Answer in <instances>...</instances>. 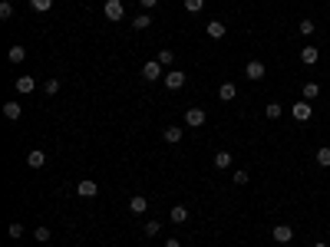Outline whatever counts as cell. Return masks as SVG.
<instances>
[{
  "label": "cell",
  "instance_id": "cell-1",
  "mask_svg": "<svg viewBox=\"0 0 330 247\" xmlns=\"http://www.w3.org/2000/svg\"><path fill=\"white\" fill-rule=\"evenodd\" d=\"M102 13H106V20H122V17H126V3H122V0H106Z\"/></svg>",
  "mask_w": 330,
  "mask_h": 247
},
{
  "label": "cell",
  "instance_id": "cell-2",
  "mask_svg": "<svg viewBox=\"0 0 330 247\" xmlns=\"http://www.w3.org/2000/svg\"><path fill=\"white\" fill-rule=\"evenodd\" d=\"M142 79H149V83L162 79V63H159V60H149V63L142 66Z\"/></svg>",
  "mask_w": 330,
  "mask_h": 247
},
{
  "label": "cell",
  "instance_id": "cell-3",
  "mask_svg": "<svg viewBox=\"0 0 330 247\" xmlns=\"http://www.w3.org/2000/svg\"><path fill=\"white\" fill-rule=\"evenodd\" d=\"M76 194H79V198H96V194H99V185L93 182V178H83V182L76 185Z\"/></svg>",
  "mask_w": 330,
  "mask_h": 247
},
{
  "label": "cell",
  "instance_id": "cell-4",
  "mask_svg": "<svg viewBox=\"0 0 330 247\" xmlns=\"http://www.w3.org/2000/svg\"><path fill=\"white\" fill-rule=\"evenodd\" d=\"M188 76L182 73V69H172V73H165V89H182L185 86Z\"/></svg>",
  "mask_w": 330,
  "mask_h": 247
},
{
  "label": "cell",
  "instance_id": "cell-5",
  "mask_svg": "<svg viewBox=\"0 0 330 247\" xmlns=\"http://www.w3.org/2000/svg\"><path fill=\"white\" fill-rule=\"evenodd\" d=\"M264 73H267V69H264L261 60H251V63L244 66V76H248V79H254V83H258V79H264Z\"/></svg>",
  "mask_w": 330,
  "mask_h": 247
},
{
  "label": "cell",
  "instance_id": "cell-6",
  "mask_svg": "<svg viewBox=\"0 0 330 247\" xmlns=\"http://www.w3.org/2000/svg\"><path fill=\"white\" fill-rule=\"evenodd\" d=\"M129 211L132 215H145V211H149V198H145V194H132L129 198Z\"/></svg>",
  "mask_w": 330,
  "mask_h": 247
},
{
  "label": "cell",
  "instance_id": "cell-7",
  "mask_svg": "<svg viewBox=\"0 0 330 247\" xmlns=\"http://www.w3.org/2000/svg\"><path fill=\"white\" fill-rule=\"evenodd\" d=\"M271 237H274L277 244H291V241H294V231H291L287 224H277L274 231H271Z\"/></svg>",
  "mask_w": 330,
  "mask_h": 247
},
{
  "label": "cell",
  "instance_id": "cell-8",
  "mask_svg": "<svg viewBox=\"0 0 330 247\" xmlns=\"http://www.w3.org/2000/svg\"><path fill=\"white\" fill-rule=\"evenodd\" d=\"M33 89H36V79H33V76H17V93H20V96H30Z\"/></svg>",
  "mask_w": 330,
  "mask_h": 247
},
{
  "label": "cell",
  "instance_id": "cell-9",
  "mask_svg": "<svg viewBox=\"0 0 330 247\" xmlns=\"http://www.w3.org/2000/svg\"><path fill=\"white\" fill-rule=\"evenodd\" d=\"M218 99H221V102L238 99V86H234V83H221V86H218Z\"/></svg>",
  "mask_w": 330,
  "mask_h": 247
},
{
  "label": "cell",
  "instance_id": "cell-10",
  "mask_svg": "<svg viewBox=\"0 0 330 247\" xmlns=\"http://www.w3.org/2000/svg\"><path fill=\"white\" fill-rule=\"evenodd\" d=\"M27 165H30V168H43L46 165V152H40V149L27 152Z\"/></svg>",
  "mask_w": 330,
  "mask_h": 247
},
{
  "label": "cell",
  "instance_id": "cell-11",
  "mask_svg": "<svg viewBox=\"0 0 330 247\" xmlns=\"http://www.w3.org/2000/svg\"><path fill=\"white\" fill-rule=\"evenodd\" d=\"M291 116H294L297 122H307V119H310V102H307V99H304V102H297V106L291 109Z\"/></svg>",
  "mask_w": 330,
  "mask_h": 247
},
{
  "label": "cell",
  "instance_id": "cell-12",
  "mask_svg": "<svg viewBox=\"0 0 330 247\" xmlns=\"http://www.w3.org/2000/svg\"><path fill=\"white\" fill-rule=\"evenodd\" d=\"M185 125H205V109H188L185 112Z\"/></svg>",
  "mask_w": 330,
  "mask_h": 247
},
{
  "label": "cell",
  "instance_id": "cell-13",
  "mask_svg": "<svg viewBox=\"0 0 330 247\" xmlns=\"http://www.w3.org/2000/svg\"><path fill=\"white\" fill-rule=\"evenodd\" d=\"M317 60H320V50H317V46H304V50H300V63L314 66Z\"/></svg>",
  "mask_w": 330,
  "mask_h": 247
},
{
  "label": "cell",
  "instance_id": "cell-14",
  "mask_svg": "<svg viewBox=\"0 0 330 247\" xmlns=\"http://www.w3.org/2000/svg\"><path fill=\"white\" fill-rule=\"evenodd\" d=\"M162 135H165V142H168V145H178V142H182V135H185V132H182V125H168V129H165Z\"/></svg>",
  "mask_w": 330,
  "mask_h": 247
},
{
  "label": "cell",
  "instance_id": "cell-15",
  "mask_svg": "<svg viewBox=\"0 0 330 247\" xmlns=\"http://www.w3.org/2000/svg\"><path fill=\"white\" fill-rule=\"evenodd\" d=\"M168 217H172L175 224H185V221H188V208H185V204H175V208L168 211Z\"/></svg>",
  "mask_w": 330,
  "mask_h": 247
},
{
  "label": "cell",
  "instance_id": "cell-16",
  "mask_svg": "<svg viewBox=\"0 0 330 247\" xmlns=\"http://www.w3.org/2000/svg\"><path fill=\"white\" fill-rule=\"evenodd\" d=\"M20 112H23V109H20V102H17V99H13V102H7V106H3V116L10 119V122H17V119H20Z\"/></svg>",
  "mask_w": 330,
  "mask_h": 247
},
{
  "label": "cell",
  "instance_id": "cell-17",
  "mask_svg": "<svg viewBox=\"0 0 330 247\" xmlns=\"http://www.w3.org/2000/svg\"><path fill=\"white\" fill-rule=\"evenodd\" d=\"M208 36H211V40H221V36H225V23H221V20H211L208 23Z\"/></svg>",
  "mask_w": 330,
  "mask_h": 247
},
{
  "label": "cell",
  "instance_id": "cell-18",
  "mask_svg": "<svg viewBox=\"0 0 330 247\" xmlns=\"http://www.w3.org/2000/svg\"><path fill=\"white\" fill-rule=\"evenodd\" d=\"M132 27H135V30H149V27H152V17H149V13H139V17H132Z\"/></svg>",
  "mask_w": 330,
  "mask_h": 247
},
{
  "label": "cell",
  "instance_id": "cell-19",
  "mask_svg": "<svg viewBox=\"0 0 330 247\" xmlns=\"http://www.w3.org/2000/svg\"><path fill=\"white\" fill-rule=\"evenodd\" d=\"M215 168H231V152H215Z\"/></svg>",
  "mask_w": 330,
  "mask_h": 247
},
{
  "label": "cell",
  "instance_id": "cell-20",
  "mask_svg": "<svg viewBox=\"0 0 330 247\" xmlns=\"http://www.w3.org/2000/svg\"><path fill=\"white\" fill-rule=\"evenodd\" d=\"M7 60H10V63H23V60H27V50H23V46H10Z\"/></svg>",
  "mask_w": 330,
  "mask_h": 247
},
{
  "label": "cell",
  "instance_id": "cell-21",
  "mask_svg": "<svg viewBox=\"0 0 330 247\" xmlns=\"http://www.w3.org/2000/svg\"><path fill=\"white\" fill-rule=\"evenodd\" d=\"M300 96H304V99H317V96H320V86H317V83H304Z\"/></svg>",
  "mask_w": 330,
  "mask_h": 247
},
{
  "label": "cell",
  "instance_id": "cell-22",
  "mask_svg": "<svg viewBox=\"0 0 330 247\" xmlns=\"http://www.w3.org/2000/svg\"><path fill=\"white\" fill-rule=\"evenodd\" d=\"M155 60H159L162 66H172V63H175V53H172V50H159V56H155Z\"/></svg>",
  "mask_w": 330,
  "mask_h": 247
},
{
  "label": "cell",
  "instance_id": "cell-23",
  "mask_svg": "<svg viewBox=\"0 0 330 247\" xmlns=\"http://www.w3.org/2000/svg\"><path fill=\"white\" fill-rule=\"evenodd\" d=\"M30 7H33L36 13H46L50 7H53V0H30Z\"/></svg>",
  "mask_w": 330,
  "mask_h": 247
},
{
  "label": "cell",
  "instance_id": "cell-24",
  "mask_svg": "<svg viewBox=\"0 0 330 247\" xmlns=\"http://www.w3.org/2000/svg\"><path fill=\"white\" fill-rule=\"evenodd\" d=\"M33 237H36L40 244H46V241L53 237V231H50V227H36V231H33Z\"/></svg>",
  "mask_w": 330,
  "mask_h": 247
},
{
  "label": "cell",
  "instance_id": "cell-25",
  "mask_svg": "<svg viewBox=\"0 0 330 247\" xmlns=\"http://www.w3.org/2000/svg\"><path fill=\"white\" fill-rule=\"evenodd\" d=\"M317 165L330 168V149H317Z\"/></svg>",
  "mask_w": 330,
  "mask_h": 247
},
{
  "label": "cell",
  "instance_id": "cell-26",
  "mask_svg": "<svg viewBox=\"0 0 330 247\" xmlns=\"http://www.w3.org/2000/svg\"><path fill=\"white\" fill-rule=\"evenodd\" d=\"M231 182H234V185H248V182H251V175H248V172H241V168H238V172L231 175Z\"/></svg>",
  "mask_w": 330,
  "mask_h": 247
},
{
  "label": "cell",
  "instance_id": "cell-27",
  "mask_svg": "<svg viewBox=\"0 0 330 247\" xmlns=\"http://www.w3.org/2000/svg\"><path fill=\"white\" fill-rule=\"evenodd\" d=\"M281 112H284V109L277 106V102H271V106L264 109V116H267V119H281Z\"/></svg>",
  "mask_w": 330,
  "mask_h": 247
},
{
  "label": "cell",
  "instance_id": "cell-28",
  "mask_svg": "<svg viewBox=\"0 0 330 247\" xmlns=\"http://www.w3.org/2000/svg\"><path fill=\"white\" fill-rule=\"evenodd\" d=\"M142 231H145V237H155L159 231H162V224H159V221H149V224H145Z\"/></svg>",
  "mask_w": 330,
  "mask_h": 247
},
{
  "label": "cell",
  "instance_id": "cell-29",
  "mask_svg": "<svg viewBox=\"0 0 330 247\" xmlns=\"http://www.w3.org/2000/svg\"><path fill=\"white\" fill-rule=\"evenodd\" d=\"M10 17H13V3L3 0V3H0V20H10Z\"/></svg>",
  "mask_w": 330,
  "mask_h": 247
},
{
  "label": "cell",
  "instance_id": "cell-30",
  "mask_svg": "<svg viewBox=\"0 0 330 247\" xmlns=\"http://www.w3.org/2000/svg\"><path fill=\"white\" fill-rule=\"evenodd\" d=\"M7 237L20 241V237H23V224H10V227H7Z\"/></svg>",
  "mask_w": 330,
  "mask_h": 247
},
{
  "label": "cell",
  "instance_id": "cell-31",
  "mask_svg": "<svg viewBox=\"0 0 330 247\" xmlns=\"http://www.w3.org/2000/svg\"><path fill=\"white\" fill-rule=\"evenodd\" d=\"M201 7H205V0H185V10L188 13H198Z\"/></svg>",
  "mask_w": 330,
  "mask_h": 247
},
{
  "label": "cell",
  "instance_id": "cell-32",
  "mask_svg": "<svg viewBox=\"0 0 330 247\" xmlns=\"http://www.w3.org/2000/svg\"><path fill=\"white\" fill-rule=\"evenodd\" d=\"M46 96H56V93H60V79H46Z\"/></svg>",
  "mask_w": 330,
  "mask_h": 247
},
{
  "label": "cell",
  "instance_id": "cell-33",
  "mask_svg": "<svg viewBox=\"0 0 330 247\" xmlns=\"http://www.w3.org/2000/svg\"><path fill=\"white\" fill-rule=\"evenodd\" d=\"M297 30L304 33V36H310V33H314V20H300V27H297Z\"/></svg>",
  "mask_w": 330,
  "mask_h": 247
},
{
  "label": "cell",
  "instance_id": "cell-34",
  "mask_svg": "<svg viewBox=\"0 0 330 247\" xmlns=\"http://www.w3.org/2000/svg\"><path fill=\"white\" fill-rule=\"evenodd\" d=\"M139 3H142L145 10H152V7H155V3H159V0H139Z\"/></svg>",
  "mask_w": 330,
  "mask_h": 247
},
{
  "label": "cell",
  "instance_id": "cell-35",
  "mask_svg": "<svg viewBox=\"0 0 330 247\" xmlns=\"http://www.w3.org/2000/svg\"><path fill=\"white\" fill-rule=\"evenodd\" d=\"M165 247H182V244H178L175 237H172V241H165Z\"/></svg>",
  "mask_w": 330,
  "mask_h": 247
},
{
  "label": "cell",
  "instance_id": "cell-36",
  "mask_svg": "<svg viewBox=\"0 0 330 247\" xmlns=\"http://www.w3.org/2000/svg\"><path fill=\"white\" fill-rule=\"evenodd\" d=\"M314 247H327V244H314Z\"/></svg>",
  "mask_w": 330,
  "mask_h": 247
}]
</instances>
